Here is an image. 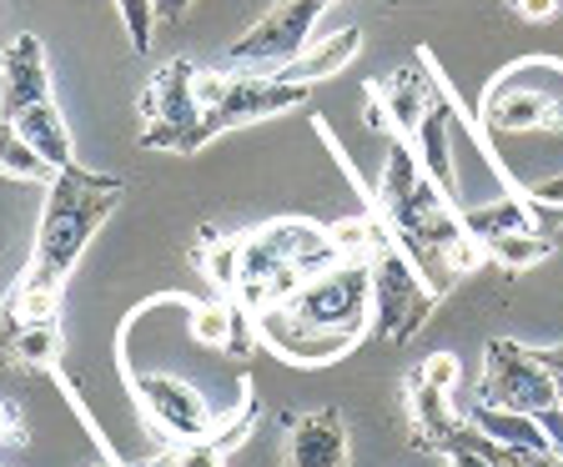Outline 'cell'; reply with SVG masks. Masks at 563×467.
I'll use <instances>...</instances> for the list:
<instances>
[{
    "label": "cell",
    "instance_id": "5b68a950",
    "mask_svg": "<svg viewBox=\"0 0 563 467\" xmlns=\"http://www.w3.org/2000/svg\"><path fill=\"white\" fill-rule=\"evenodd\" d=\"M433 307H438L433 281L412 267V257L383 226L373 242V332L383 342H408L422 332Z\"/></svg>",
    "mask_w": 563,
    "mask_h": 467
},
{
    "label": "cell",
    "instance_id": "836d02e7",
    "mask_svg": "<svg viewBox=\"0 0 563 467\" xmlns=\"http://www.w3.org/2000/svg\"><path fill=\"white\" fill-rule=\"evenodd\" d=\"M191 11V0H156V25H176Z\"/></svg>",
    "mask_w": 563,
    "mask_h": 467
},
{
    "label": "cell",
    "instance_id": "d590c367",
    "mask_svg": "<svg viewBox=\"0 0 563 467\" xmlns=\"http://www.w3.org/2000/svg\"><path fill=\"white\" fill-rule=\"evenodd\" d=\"M443 467H488V457H478V453H457V457H443Z\"/></svg>",
    "mask_w": 563,
    "mask_h": 467
},
{
    "label": "cell",
    "instance_id": "30bf717a",
    "mask_svg": "<svg viewBox=\"0 0 563 467\" xmlns=\"http://www.w3.org/2000/svg\"><path fill=\"white\" fill-rule=\"evenodd\" d=\"M483 402L533 412V418L549 408H563L549 367L539 363V352L514 337H493L488 352H483Z\"/></svg>",
    "mask_w": 563,
    "mask_h": 467
},
{
    "label": "cell",
    "instance_id": "7c38bea8",
    "mask_svg": "<svg viewBox=\"0 0 563 467\" xmlns=\"http://www.w3.org/2000/svg\"><path fill=\"white\" fill-rule=\"evenodd\" d=\"M257 337H262V347L277 352L282 363H292V367H332V363H342L347 352L363 347V337L312 327V322L292 316L282 302L277 307H262V312H257Z\"/></svg>",
    "mask_w": 563,
    "mask_h": 467
},
{
    "label": "cell",
    "instance_id": "8992f818",
    "mask_svg": "<svg viewBox=\"0 0 563 467\" xmlns=\"http://www.w3.org/2000/svg\"><path fill=\"white\" fill-rule=\"evenodd\" d=\"M287 312L328 332H352L363 337L373 332V257H342L328 271H317L287 297Z\"/></svg>",
    "mask_w": 563,
    "mask_h": 467
},
{
    "label": "cell",
    "instance_id": "44dd1931",
    "mask_svg": "<svg viewBox=\"0 0 563 467\" xmlns=\"http://www.w3.org/2000/svg\"><path fill=\"white\" fill-rule=\"evenodd\" d=\"M408 412H412L418 447H433V453H438V443L457 427V412H453V402H448V392L443 387H428L422 377H412L408 382Z\"/></svg>",
    "mask_w": 563,
    "mask_h": 467
},
{
    "label": "cell",
    "instance_id": "5bb4252c",
    "mask_svg": "<svg viewBox=\"0 0 563 467\" xmlns=\"http://www.w3.org/2000/svg\"><path fill=\"white\" fill-rule=\"evenodd\" d=\"M35 101H51L46 46L41 35H15L0 56V121H15Z\"/></svg>",
    "mask_w": 563,
    "mask_h": 467
},
{
    "label": "cell",
    "instance_id": "4fadbf2b",
    "mask_svg": "<svg viewBox=\"0 0 563 467\" xmlns=\"http://www.w3.org/2000/svg\"><path fill=\"white\" fill-rule=\"evenodd\" d=\"M433 96H438V81L428 76V56H418V66L393 70L387 81H377L373 91H367V101H373V126L412 141V131H418V121L428 116Z\"/></svg>",
    "mask_w": 563,
    "mask_h": 467
},
{
    "label": "cell",
    "instance_id": "f35d334b",
    "mask_svg": "<svg viewBox=\"0 0 563 467\" xmlns=\"http://www.w3.org/2000/svg\"><path fill=\"white\" fill-rule=\"evenodd\" d=\"M553 467H563V453H553Z\"/></svg>",
    "mask_w": 563,
    "mask_h": 467
},
{
    "label": "cell",
    "instance_id": "277c9868",
    "mask_svg": "<svg viewBox=\"0 0 563 467\" xmlns=\"http://www.w3.org/2000/svg\"><path fill=\"white\" fill-rule=\"evenodd\" d=\"M483 126L498 136L553 131L563 136V60H518L483 91Z\"/></svg>",
    "mask_w": 563,
    "mask_h": 467
},
{
    "label": "cell",
    "instance_id": "603a6c76",
    "mask_svg": "<svg viewBox=\"0 0 563 467\" xmlns=\"http://www.w3.org/2000/svg\"><path fill=\"white\" fill-rule=\"evenodd\" d=\"M60 347H66V337H60V316H56V322H31V327L15 332L11 357L21 367H31V373H56Z\"/></svg>",
    "mask_w": 563,
    "mask_h": 467
},
{
    "label": "cell",
    "instance_id": "d6986e66",
    "mask_svg": "<svg viewBox=\"0 0 563 467\" xmlns=\"http://www.w3.org/2000/svg\"><path fill=\"white\" fill-rule=\"evenodd\" d=\"M473 427H483V433L493 437V443L504 447H528V453H553V437L549 427H543L533 412H518V408H498V402H478V408L468 412Z\"/></svg>",
    "mask_w": 563,
    "mask_h": 467
},
{
    "label": "cell",
    "instance_id": "4316f807",
    "mask_svg": "<svg viewBox=\"0 0 563 467\" xmlns=\"http://www.w3.org/2000/svg\"><path fill=\"white\" fill-rule=\"evenodd\" d=\"M121 21H126V41L136 56L152 51V35H156V0H117Z\"/></svg>",
    "mask_w": 563,
    "mask_h": 467
},
{
    "label": "cell",
    "instance_id": "6da1fadb",
    "mask_svg": "<svg viewBox=\"0 0 563 467\" xmlns=\"http://www.w3.org/2000/svg\"><path fill=\"white\" fill-rule=\"evenodd\" d=\"M126 197V181L106 171H86V166H66L56 171V181L46 187V211H41V226H35V246L31 262H25L15 292L5 297L0 312L31 327V322H56L60 312V292H66L76 262L86 257V246L96 242L111 211Z\"/></svg>",
    "mask_w": 563,
    "mask_h": 467
},
{
    "label": "cell",
    "instance_id": "1f68e13d",
    "mask_svg": "<svg viewBox=\"0 0 563 467\" xmlns=\"http://www.w3.org/2000/svg\"><path fill=\"white\" fill-rule=\"evenodd\" d=\"M514 11L523 15V21H549V15L559 11V0H514Z\"/></svg>",
    "mask_w": 563,
    "mask_h": 467
},
{
    "label": "cell",
    "instance_id": "4dcf8cb0",
    "mask_svg": "<svg viewBox=\"0 0 563 467\" xmlns=\"http://www.w3.org/2000/svg\"><path fill=\"white\" fill-rule=\"evenodd\" d=\"M0 443H5V447L25 443V422H21V412H15L11 402H0Z\"/></svg>",
    "mask_w": 563,
    "mask_h": 467
},
{
    "label": "cell",
    "instance_id": "e575fe53",
    "mask_svg": "<svg viewBox=\"0 0 563 467\" xmlns=\"http://www.w3.org/2000/svg\"><path fill=\"white\" fill-rule=\"evenodd\" d=\"M15 332H21V322H11V316L0 312V357L11 352V342H15Z\"/></svg>",
    "mask_w": 563,
    "mask_h": 467
},
{
    "label": "cell",
    "instance_id": "9a60e30c",
    "mask_svg": "<svg viewBox=\"0 0 563 467\" xmlns=\"http://www.w3.org/2000/svg\"><path fill=\"white\" fill-rule=\"evenodd\" d=\"M347 418L338 408L287 418V467H347Z\"/></svg>",
    "mask_w": 563,
    "mask_h": 467
},
{
    "label": "cell",
    "instance_id": "484cf974",
    "mask_svg": "<svg viewBox=\"0 0 563 467\" xmlns=\"http://www.w3.org/2000/svg\"><path fill=\"white\" fill-rule=\"evenodd\" d=\"M252 427H257V402H252V382H246V377H242V402H236V408L227 412V418L217 422V427H211L207 437H211V443H217V447H222L227 457H232L236 447H242L246 437H252Z\"/></svg>",
    "mask_w": 563,
    "mask_h": 467
},
{
    "label": "cell",
    "instance_id": "ba28073f",
    "mask_svg": "<svg viewBox=\"0 0 563 467\" xmlns=\"http://www.w3.org/2000/svg\"><path fill=\"white\" fill-rule=\"evenodd\" d=\"M328 11V0H277L257 25H246L242 41H232L227 60L246 70H287L307 46H312V31Z\"/></svg>",
    "mask_w": 563,
    "mask_h": 467
},
{
    "label": "cell",
    "instance_id": "cb8c5ba5",
    "mask_svg": "<svg viewBox=\"0 0 563 467\" xmlns=\"http://www.w3.org/2000/svg\"><path fill=\"white\" fill-rule=\"evenodd\" d=\"M0 171L15 176V181H35V187L56 181V166H46L31 152V141L15 131V121H0Z\"/></svg>",
    "mask_w": 563,
    "mask_h": 467
},
{
    "label": "cell",
    "instance_id": "9c48e42d",
    "mask_svg": "<svg viewBox=\"0 0 563 467\" xmlns=\"http://www.w3.org/2000/svg\"><path fill=\"white\" fill-rule=\"evenodd\" d=\"M307 96H312V86H307V81H287L282 70H272V76H257V70L232 76V81H227V96L211 105L207 116H201L197 152H201V146H211L222 131L252 126V121L282 116V111H297V105H307Z\"/></svg>",
    "mask_w": 563,
    "mask_h": 467
},
{
    "label": "cell",
    "instance_id": "e0dca14e",
    "mask_svg": "<svg viewBox=\"0 0 563 467\" xmlns=\"http://www.w3.org/2000/svg\"><path fill=\"white\" fill-rule=\"evenodd\" d=\"M15 131L31 141V152L41 156L46 166H56V171L76 166V146H70V131H66V121H60L56 96H51V101L25 105L21 116H15Z\"/></svg>",
    "mask_w": 563,
    "mask_h": 467
},
{
    "label": "cell",
    "instance_id": "2e32d148",
    "mask_svg": "<svg viewBox=\"0 0 563 467\" xmlns=\"http://www.w3.org/2000/svg\"><path fill=\"white\" fill-rule=\"evenodd\" d=\"M453 121H457V105L453 96L443 91V81H438V96L433 105H428V116L418 121V131H412V156L422 162V171L433 176L438 187L448 191V197L457 201V166H453Z\"/></svg>",
    "mask_w": 563,
    "mask_h": 467
},
{
    "label": "cell",
    "instance_id": "f546056e",
    "mask_svg": "<svg viewBox=\"0 0 563 467\" xmlns=\"http://www.w3.org/2000/svg\"><path fill=\"white\" fill-rule=\"evenodd\" d=\"M523 197H528V201H539V207H563V171L543 176V181H528Z\"/></svg>",
    "mask_w": 563,
    "mask_h": 467
},
{
    "label": "cell",
    "instance_id": "d4e9b609",
    "mask_svg": "<svg viewBox=\"0 0 563 467\" xmlns=\"http://www.w3.org/2000/svg\"><path fill=\"white\" fill-rule=\"evenodd\" d=\"M191 337L211 352L232 357V337H236V302L217 297V302H191Z\"/></svg>",
    "mask_w": 563,
    "mask_h": 467
},
{
    "label": "cell",
    "instance_id": "7402d4cb",
    "mask_svg": "<svg viewBox=\"0 0 563 467\" xmlns=\"http://www.w3.org/2000/svg\"><path fill=\"white\" fill-rule=\"evenodd\" d=\"M553 236L549 232H508V236H493V242H483V257H493L498 267H508V271H528V267H539V262H549L553 257Z\"/></svg>",
    "mask_w": 563,
    "mask_h": 467
},
{
    "label": "cell",
    "instance_id": "d6a6232c",
    "mask_svg": "<svg viewBox=\"0 0 563 467\" xmlns=\"http://www.w3.org/2000/svg\"><path fill=\"white\" fill-rule=\"evenodd\" d=\"M539 363L549 367L553 387H559V398H563V342H559V347H539Z\"/></svg>",
    "mask_w": 563,
    "mask_h": 467
},
{
    "label": "cell",
    "instance_id": "ffe728a7",
    "mask_svg": "<svg viewBox=\"0 0 563 467\" xmlns=\"http://www.w3.org/2000/svg\"><path fill=\"white\" fill-rule=\"evenodd\" d=\"M463 211V226H468L473 242H493V236H508V232H533V207H528L523 191H504L493 201H473V207H457Z\"/></svg>",
    "mask_w": 563,
    "mask_h": 467
},
{
    "label": "cell",
    "instance_id": "ac0fdd59",
    "mask_svg": "<svg viewBox=\"0 0 563 467\" xmlns=\"http://www.w3.org/2000/svg\"><path fill=\"white\" fill-rule=\"evenodd\" d=\"M357 51H363V31H357V25H342V31H332L328 41H312L282 76H287V81L317 86V81H328V76H338V70H347L352 60H357Z\"/></svg>",
    "mask_w": 563,
    "mask_h": 467
},
{
    "label": "cell",
    "instance_id": "3957f363",
    "mask_svg": "<svg viewBox=\"0 0 563 467\" xmlns=\"http://www.w3.org/2000/svg\"><path fill=\"white\" fill-rule=\"evenodd\" d=\"M332 262H342L332 232L302 216H282L236 236V287L227 297H236L246 312H262V307L287 302L307 277L328 271Z\"/></svg>",
    "mask_w": 563,
    "mask_h": 467
},
{
    "label": "cell",
    "instance_id": "f1b7e54d",
    "mask_svg": "<svg viewBox=\"0 0 563 467\" xmlns=\"http://www.w3.org/2000/svg\"><path fill=\"white\" fill-rule=\"evenodd\" d=\"M418 377H422L428 387H443V392H453V382H457V363L448 357V352H433V357H428V363L418 367Z\"/></svg>",
    "mask_w": 563,
    "mask_h": 467
},
{
    "label": "cell",
    "instance_id": "52a82bcc",
    "mask_svg": "<svg viewBox=\"0 0 563 467\" xmlns=\"http://www.w3.org/2000/svg\"><path fill=\"white\" fill-rule=\"evenodd\" d=\"M141 121V146L172 156H197V126H201V101H197V60L176 56L156 70L146 91L136 101Z\"/></svg>",
    "mask_w": 563,
    "mask_h": 467
},
{
    "label": "cell",
    "instance_id": "ab89813d",
    "mask_svg": "<svg viewBox=\"0 0 563 467\" xmlns=\"http://www.w3.org/2000/svg\"><path fill=\"white\" fill-rule=\"evenodd\" d=\"M328 5H332V0H328Z\"/></svg>",
    "mask_w": 563,
    "mask_h": 467
},
{
    "label": "cell",
    "instance_id": "7a4b0ae2",
    "mask_svg": "<svg viewBox=\"0 0 563 467\" xmlns=\"http://www.w3.org/2000/svg\"><path fill=\"white\" fill-rule=\"evenodd\" d=\"M377 222L412 257V267L433 281L438 297H448V287H457L483 262V242L468 236L463 211L422 171V162L402 136L387 141L383 181H377Z\"/></svg>",
    "mask_w": 563,
    "mask_h": 467
},
{
    "label": "cell",
    "instance_id": "83f0119b",
    "mask_svg": "<svg viewBox=\"0 0 563 467\" xmlns=\"http://www.w3.org/2000/svg\"><path fill=\"white\" fill-rule=\"evenodd\" d=\"M176 467H227V453L211 437H191L176 447Z\"/></svg>",
    "mask_w": 563,
    "mask_h": 467
},
{
    "label": "cell",
    "instance_id": "8d00e7d4",
    "mask_svg": "<svg viewBox=\"0 0 563 467\" xmlns=\"http://www.w3.org/2000/svg\"><path fill=\"white\" fill-rule=\"evenodd\" d=\"M126 467H176V447H166V453L146 457V463H126Z\"/></svg>",
    "mask_w": 563,
    "mask_h": 467
},
{
    "label": "cell",
    "instance_id": "8fae6325",
    "mask_svg": "<svg viewBox=\"0 0 563 467\" xmlns=\"http://www.w3.org/2000/svg\"><path fill=\"white\" fill-rule=\"evenodd\" d=\"M131 392H136L141 412L152 422L156 437H176V443H191V437H207L217 427V412L207 408L197 387L187 377L172 373H131Z\"/></svg>",
    "mask_w": 563,
    "mask_h": 467
},
{
    "label": "cell",
    "instance_id": "74e56055",
    "mask_svg": "<svg viewBox=\"0 0 563 467\" xmlns=\"http://www.w3.org/2000/svg\"><path fill=\"white\" fill-rule=\"evenodd\" d=\"M86 467H121V463H111V457H106V463H86Z\"/></svg>",
    "mask_w": 563,
    "mask_h": 467
}]
</instances>
